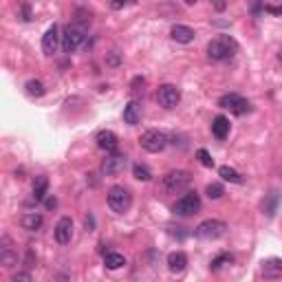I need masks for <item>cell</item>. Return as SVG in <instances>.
<instances>
[{"label": "cell", "instance_id": "1", "mask_svg": "<svg viewBox=\"0 0 282 282\" xmlns=\"http://www.w3.org/2000/svg\"><path fill=\"white\" fill-rule=\"evenodd\" d=\"M236 51H238V44L230 35H218V38H214L207 44V55H209V60H216V62L230 60Z\"/></svg>", "mask_w": 282, "mask_h": 282}, {"label": "cell", "instance_id": "2", "mask_svg": "<svg viewBox=\"0 0 282 282\" xmlns=\"http://www.w3.org/2000/svg\"><path fill=\"white\" fill-rule=\"evenodd\" d=\"M108 205H110V209L117 214L128 212V207L133 205V194H130L124 185H115V188L108 190Z\"/></svg>", "mask_w": 282, "mask_h": 282}, {"label": "cell", "instance_id": "3", "mask_svg": "<svg viewBox=\"0 0 282 282\" xmlns=\"http://www.w3.org/2000/svg\"><path fill=\"white\" fill-rule=\"evenodd\" d=\"M227 234V225L223 220H216V218H209V220H203V223L196 227V236L201 241H216V238L225 236Z\"/></svg>", "mask_w": 282, "mask_h": 282}, {"label": "cell", "instance_id": "4", "mask_svg": "<svg viewBox=\"0 0 282 282\" xmlns=\"http://www.w3.org/2000/svg\"><path fill=\"white\" fill-rule=\"evenodd\" d=\"M190 181H192V177H190V172H185V170H172L163 177L165 190L172 192V194H181V192H185Z\"/></svg>", "mask_w": 282, "mask_h": 282}, {"label": "cell", "instance_id": "5", "mask_svg": "<svg viewBox=\"0 0 282 282\" xmlns=\"http://www.w3.org/2000/svg\"><path fill=\"white\" fill-rule=\"evenodd\" d=\"M141 148L143 150H148V152H161V150H165L167 146V135L165 133H161V130H146V133L141 135Z\"/></svg>", "mask_w": 282, "mask_h": 282}, {"label": "cell", "instance_id": "6", "mask_svg": "<svg viewBox=\"0 0 282 282\" xmlns=\"http://www.w3.org/2000/svg\"><path fill=\"white\" fill-rule=\"evenodd\" d=\"M201 209V196L196 192H188L175 203V214L177 216H192Z\"/></svg>", "mask_w": 282, "mask_h": 282}, {"label": "cell", "instance_id": "7", "mask_svg": "<svg viewBox=\"0 0 282 282\" xmlns=\"http://www.w3.org/2000/svg\"><path fill=\"white\" fill-rule=\"evenodd\" d=\"M218 106L234 112V115H245V112L251 110V104L245 97H241V95H225V97L218 99Z\"/></svg>", "mask_w": 282, "mask_h": 282}, {"label": "cell", "instance_id": "8", "mask_svg": "<svg viewBox=\"0 0 282 282\" xmlns=\"http://www.w3.org/2000/svg\"><path fill=\"white\" fill-rule=\"evenodd\" d=\"M157 99H159V104L163 106V108H175L179 101H181V91H179L177 86H172V84H163V86H159V91H157Z\"/></svg>", "mask_w": 282, "mask_h": 282}, {"label": "cell", "instance_id": "9", "mask_svg": "<svg viewBox=\"0 0 282 282\" xmlns=\"http://www.w3.org/2000/svg\"><path fill=\"white\" fill-rule=\"evenodd\" d=\"M84 42V31L80 27L75 25H69L67 29H64V35H62V49L67 53H73L77 46H80Z\"/></svg>", "mask_w": 282, "mask_h": 282}, {"label": "cell", "instance_id": "10", "mask_svg": "<svg viewBox=\"0 0 282 282\" xmlns=\"http://www.w3.org/2000/svg\"><path fill=\"white\" fill-rule=\"evenodd\" d=\"M126 163H128V159H126L124 154H110V157L104 159V163H101V172H104L106 177H115L119 172L126 170Z\"/></svg>", "mask_w": 282, "mask_h": 282}, {"label": "cell", "instance_id": "11", "mask_svg": "<svg viewBox=\"0 0 282 282\" xmlns=\"http://www.w3.org/2000/svg\"><path fill=\"white\" fill-rule=\"evenodd\" d=\"M71 238H73V220L69 216H62L55 225V241L60 245H69Z\"/></svg>", "mask_w": 282, "mask_h": 282}, {"label": "cell", "instance_id": "12", "mask_svg": "<svg viewBox=\"0 0 282 282\" xmlns=\"http://www.w3.org/2000/svg\"><path fill=\"white\" fill-rule=\"evenodd\" d=\"M58 42H60V29L53 25L46 29V33L42 35V51L46 53V55H53L58 49Z\"/></svg>", "mask_w": 282, "mask_h": 282}, {"label": "cell", "instance_id": "13", "mask_svg": "<svg viewBox=\"0 0 282 282\" xmlns=\"http://www.w3.org/2000/svg\"><path fill=\"white\" fill-rule=\"evenodd\" d=\"M95 141H97V146L101 150H106V152H115L117 146H119V139L112 130H99L97 137H95Z\"/></svg>", "mask_w": 282, "mask_h": 282}, {"label": "cell", "instance_id": "14", "mask_svg": "<svg viewBox=\"0 0 282 282\" xmlns=\"http://www.w3.org/2000/svg\"><path fill=\"white\" fill-rule=\"evenodd\" d=\"M260 271H262V275H265L267 280L282 278V260H280V258H269V260L262 262Z\"/></svg>", "mask_w": 282, "mask_h": 282}, {"label": "cell", "instance_id": "15", "mask_svg": "<svg viewBox=\"0 0 282 282\" xmlns=\"http://www.w3.org/2000/svg\"><path fill=\"white\" fill-rule=\"evenodd\" d=\"M170 35H172V40L181 42V44H190V42H194V38H196V33L192 31L190 27H185V25H175L172 27V31H170Z\"/></svg>", "mask_w": 282, "mask_h": 282}, {"label": "cell", "instance_id": "16", "mask_svg": "<svg viewBox=\"0 0 282 282\" xmlns=\"http://www.w3.org/2000/svg\"><path fill=\"white\" fill-rule=\"evenodd\" d=\"M185 265H188V256H185L183 251H175V254L167 256V269H170L172 273H181Z\"/></svg>", "mask_w": 282, "mask_h": 282}, {"label": "cell", "instance_id": "17", "mask_svg": "<svg viewBox=\"0 0 282 282\" xmlns=\"http://www.w3.org/2000/svg\"><path fill=\"white\" fill-rule=\"evenodd\" d=\"M139 119H141V104L133 99L128 106L124 108V122L128 124V126H135Z\"/></svg>", "mask_w": 282, "mask_h": 282}, {"label": "cell", "instance_id": "18", "mask_svg": "<svg viewBox=\"0 0 282 282\" xmlns=\"http://www.w3.org/2000/svg\"><path fill=\"white\" fill-rule=\"evenodd\" d=\"M212 133H214L216 139H225V137L230 135V119L223 117V115L214 117V122H212Z\"/></svg>", "mask_w": 282, "mask_h": 282}, {"label": "cell", "instance_id": "19", "mask_svg": "<svg viewBox=\"0 0 282 282\" xmlns=\"http://www.w3.org/2000/svg\"><path fill=\"white\" fill-rule=\"evenodd\" d=\"M0 262H3L5 267H14L16 262H18V256L11 251L7 236H3V247H0Z\"/></svg>", "mask_w": 282, "mask_h": 282}, {"label": "cell", "instance_id": "20", "mask_svg": "<svg viewBox=\"0 0 282 282\" xmlns=\"http://www.w3.org/2000/svg\"><path fill=\"white\" fill-rule=\"evenodd\" d=\"M46 188H49V179H46L44 175L35 177V181H33V196H35V201H44Z\"/></svg>", "mask_w": 282, "mask_h": 282}, {"label": "cell", "instance_id": "21", "mask_svg": "<svg viewBox=\"0 0 282 282\" xmlns=\"http://www.w3.org/2000/svg\"><path fill=\"white\" fill-rule=\"evenodd\" d=\"M22 227H25V230H29V232L40 230V227H42V216L35 214V212L25 214V216H22Z\"/></svg>", "mask_w": 282, "mask_h": 282}, {"label": "cell", "instance_id": "22", "mask_svg": "<svg viewBox=\"0 0 282 282\" xmlns=\"http://www.w3.org/2000/svg\"><path fill=\"white\" fill-rule=\"evenodd\" d=\"M218 175L225 179V181H230V183H243V177L238 175L234 167L230 165H223V167H218Z\"/></svg>", "mask_w": 282, "mask_h": 282}, {"label": "cell", "instance_id": "23", "mask_svg": "<svg viewBox=\"0 0 282 282\" xmlns=\"http://www.w3.org/2000/svg\"><path fill=\"white\" fill-rule=\"evenodd\" d=\"M104 265L108 269H119V267L126 265V258L122 254H106L104 256Z\"/></svg>", "mask_w": 282, "mask_h": 282}, {"label": "cell", "instance_id": "24", "mask_svg": "<svg viewBox=\"0 0 282 282\" xmlns=\"http://www.w3.org/2000/svg\"><path fill=\"white\" fill-rule=\"evenodd\" d=\"M133 175H135L137 181H150V179H152V172H150V167L143 165V163H137L133 167Z\"/></svg>", "mask_w": 282, "mask_h": 282}, {"label": "cell", "instance_id": "25", "mask_svg": "<svg viewBox=\"0 0 282 282\" xmlns=\"http://www.w3.org/2000/svg\"><path fill=\"white\" fill-rule=\"evenodd\" d=\"M27 93L31 95V97H42L44 95V84L38 82V80H31V82H27Z\"/></svg>", "mask_w": 282, "mask_h": 282}, {"label": "cell", "instance_id": "26", "mask_svg": "<svg viewBox=\"0 0 282 282\" xmlns=\"http://www.w3.org/2000/svg\"><path fill=\"white\" fill-rule=\"evenodd\" d=\"M205 194H207L212 201H216V199H220V196L225 194V190H223V185H220V183H209L207 190H205Z\"/></svg>", "mask_w": 282, "mask_h": 282}, {"label": "cell", "instance_id": "27", "mask_svg": "<svg viewBox=\"0 0 282 282\" xmlns=\"http://www.w3.org/2000/svg\"><path fill=\"white\" fill-rule=\"evenodd\" d=\"M196 159H199L201 161V165H205V167H212L214 165V159L212 157H209V152H207V150H199V152H196Z\"/></svg>", "mask_w": 282, "mask_h": 282}, {"label": "cell", "instance_id": "28", "mask_svg": "<svg viewBox=\"0 0 282 282\" xmlns=\"http://www.w3.org/2000/svg\"><path fill=\"white\" fill-rule=\"evenodd\" d=\"M230 262H232V256H218V258H216V260H212V265H209V267H212L214 269V271H218V269L220 267H223V265H230Z\"/></svg>", "mask_w": 282, "mask_h": 282}, {"label": "cell", "instance_id": "29", "mask_svg": "<svg viewBox=\"0 0 282 282\" xmlns=\"http://www.w3.org/2000/svg\"><path fill=\"white\" fill-rule=\"evenodd\" d=\"M11 282H33V278H31V273H27V271H18L14 278H11Z\"/></svg>", "mask_w": 282, "mask_h": 282}, {"label": "cell", "instance_id": "30", "mask_svg": "<svg viewBox=\"0 0 282 282\" xmlns=\"http://www.w3.org/2000/svg\"><path fill=\"white\" fill-rule=\"evenodd\" d=\"M44 205H46V207H49V209H53V207H55V205H58V199H55V196H49V199H46V201H44Z\"/></svg>", "mask_w": 282, "mask_h": 282}, {"label": "cell", "instance_id": "31", "mask_svg": "<svg viewBox=\"0 0 282 282\" xmlns=\"http://www.w3.org/2000/svg\"><path fill=\"white\" fill-rule=\"evenodd\" d=\"M126 7V3H112V9H122Z\"/></svg>", "mask_w": 282, "mask_h": 282}, {"label": "cell", "instance_id": "32", "mask_svg": "<svg viewBox=\"0 0 282 282\" xmlns=\"http://www.w3.org/2000/svg\"><path fill=\"white\" fill-rule=\"evenodd\" d=\"M280 60H282V51H280Z\"/></svg>", "mask_w": 282, "mask_h": 282}]
</instances>
